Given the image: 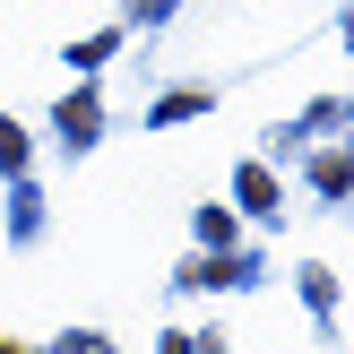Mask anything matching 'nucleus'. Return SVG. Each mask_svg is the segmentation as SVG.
<instances>
[{
	"label": "nucleus",
	"instance_id": "nucleus-1",
	"mask_svg": "<svg viewBox=\"0 0 354 354\" xmlns=\"http://www.w3.org/2000/svg\"><path fill=\"white\" fill-rule=\"evenodd\" d=\"M0 165H26V130L17 121H0Z\"/></svg>",
	"mask_w": 354,
	"mask_h": 354
},
{
	"label": "nucleus",
	"instance_id": "nucleus-2",
	"mask_svg": "<svg viewBox=\"0 0 354 354\" xmlns=\"http://www.w3.org/2000/svg\"><path fill=\"white\" fill-rule=\"evenodd\" d=\"M0 354H17V346H0Z\"/></svg>",
	"mask_w": 354,
	"mask_h": 354
}]
</instances>
